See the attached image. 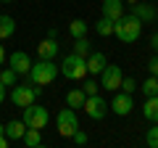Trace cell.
I'll use <instances>...</instances> for the list:
<instances>
[{
    "label": "cell",
    "instance_id": "1",
    "mask_svg": "<svg viewBox=\"0 0 158 148\" xmlns=\"http://www.w3.org/2000/svg\"><path fill=\"white\" fill-rule=\"evenodd\" d=\"M113 34H116L124 45H132V42L140 40V34H142V21L135 13H124L118 21H113Z\"/></svg>",
    "mask_w": 158,
    "mask_h": 148
},
{
    "label": "cell",
    "instance_id": "2",
    "mask_svg": "<svg viewBox=\"0 0 158 148\" xmlns=\"http://www.w3.org/2000/svg\"><path fill=\"white\" fill-rule=\"evenodd\" d=\"M27 77H29L32 85L45 87V85H50V82L58 77V66L53 63V58H40L37 63H32V69H29Z\"/></svg>",
    "mask_w": 158,
    "mask_h": 148
},
{
    "label": "cell",
    "instance_id": "3",
    "mask_svg": "<svg viewBox=\"0 0 158 148\" xmlns=\"http://www.w3.org/2000/svg\"><path fill=\"white\" fill-rule=\"evenodd\" d=\"M58 72H61L66 80H85L87 77V61L82 56H77V53H69V56L63 58V63L58 66Z\"/></svg>",
    "mask_w": 158,
    "mask_h": 148
},
{
    "label": "cell",
    "instance_id": "4",
    "mask_svg": "<svg viewBox=\"0 0 158 148\" xmlns=\"http://www.w3.org/2000/svg\"><path fill=\"white\" fill-rule=\"evenodd\" d=\"M48 119H50V114H48V108H45V106L29 103V106L24 108V124H27V127L45 130V127H48Z\"/></svg>",
    "mask_w": 158,
    "mask_h": 148
},
{
    "label": "cell",
    "instance_id": "5",
    "mask_svg": "<svg viewBox=\"0 0 158 148\" xmlns=\"http://www.w3.org/2000/svg\"><path fill=\"white\" fill-rule=\"evenodd\" d=\"M40 93H42V87H37V85H13V90H11V101L16 103L19 108H27L29 103L37 101Z\"/></svg>",
    "mask_w": 158,
    "mask_h": 148
},
{
    "label": "cell",
    "instance_id": "6",
    "mask_svg": "<svg viewBox=\"0 0 158 148\" xmlns=\"http://www.w3.org/2000/svg\"><path fill=\"white\" fill-rule=\"evenodd\" d=\"M56 124H58V132H61L63 137H71L74 132L79 130V119H77V111H74L71 106L61 108V111H58V116H56Z\"/></svg>",
    "mask_w": 158,
    "mask_h": 148
},
{
    "label": "cell",
    "instance_id": "7",
    "mask_svg": "<svg viewBox=\"0 0 158 148\" xmlns=\"http://www.w3.org/2000/svg\"><path fill=\"white\" fill-rule=\"evenodd\" d=\"M121 80H124L121 66H116V63H106L103 66V72H100V87L103 90H118Z\"/></svg>",
    "mask_w": 158,
    "mask_h": 148
},
{
    "label": "cell",
    "instance_id": "8",
    "mask_svg": "<svg viewBox=\"0 0 158 148\" xmlns=\"http://www.w3.org/2000/svg\"><path fill=\"white\" fill-rule=\"evenodd\" d=\"M82 108H85V114L90 116V119H98V122H100V119H106V114H108V101L95 93V95H87V98H85Z\"/></svg>",
    "mask_w": 158,
    "mask_h": 148
},
{
    "label": "cell",
    "instance_id": "9",
    "mask_svg": "<svg viewBox=\"0 0 158 148\" xmlns=\"http://www.w3.org/2000/svg\"><path fill=\"white\" fill-rule=\"evenodd\" d=\"M113 111V114H118V116H127L132 111V108H135V101H132V95L129 93H116V95H113V101H111V106H108Z\"/></svg>",
    "mask_w": 158,
    "mask_h": 148
},
{
    "label": "cell",
    "instance_id": "10",
    "mask_svg": "<svg viewBox=\"0 0 158 148\" xmlns=\"http://www.w3.org/2000/svg\"><path fill=\"white\" fill-rule=\"evenodd\" d=\"M8 66H11L19 77H27L29 69H32V58H29L24 50H16V53H11V58H8Z\"/></svg>",
    "mask_w": 158,
    "mask_h": 148
},
{
    "label": "cell",
    "instance_id": "11",
    "mask_svg": "<svg viewBox=\"0 0 158 148\" xmlns=\"http://www.w3.org/2000/svg\"><path fill=\"white\" fill-rule=\"evenodd\" d=\"M132 13H135L142 24H150V21H156V19H158L156 6H150V3H135V6H132Z\"/></svg>",
    "mask_w": 158,
    "mask_h": 148
},
{
    "label": "cell",
    "instance_id": "12",
    "mask_svg": "<svg viewBox=\"0 0 158 148\" xmlns=\"http://www.w3.org/2000/svg\"><path fill=\"white\" fill-rule=\"evenodd\" d=\"M103 16L111 21H118L124 16V0H103Z\"/></svg>",
    "mask_w": 158,
    "mask_h": 148
},
{
    "label": "cell",
    "instance_id": "13",
    "mask_svg": "<svg viewBox=\"0 0 158 148\" xmlns=\"http://www.w3.org/2000/svg\"><path fill=\"white\" fill-rule=\"evenodd\" d=\"M85 61H87V74H100L103 66L108 63V61H106V53H100V50H92Z\"/></svg>",
    "mask_w": 158,
    "mask_h": 148
},
{
    "label": "cell",
    "instance_id": "14",
    "mask_svg": "<svg viewBox=\"0 0 158 148\" xmlns=\"http://www.w3.org/2000/svg\"><path fill=\"white\" fill-rule=\"evenodd\" d=\"M142 116L150 124H158V95H148L142 103Z\"/></svg>",
    "mask_w": 158,
    "mask_h": 148
},
{
    "label": "cell",
    "instance_id": "15",
    "mask_svg": "<svg viewBox=\"0 0 158 148\" xmlns=\"http://www.w3.org/2000/svg\"><path fill=\"white\" fill-rule=\"evenodd\" d=\"M3 127H6V137H8V140H21L24 132H27L24 119H11V122H6Z\"/></svg>",
    "mask_w": 158,
    "mask_h": 148
},
{
    "label": "cell",
    "instance_id": "16",
    "mask_svg": "<svg viewBox=\"0 0 158 148\" xmlns=\"http://www.w3.org/2000/svg\"><path fill=\"white\" fill-rule=\"evenodd\" d=\"M58 42H56V37H45V40L37 45V53H40V58H56L58 56Z\"/></svg>",
    "mask_w": 158,
    "mask_h": 148
},
{
    "label": "cell",
    "instance_id": "17",
    "mask_svg": "<svg viewBox=\"0 0 158 148\" xmlns=\"http://www.w3.org/2000/svg\"><path fill=\"white\" fill-rule=\"evenodd\" d=\"M85 90L82 87H74V90H69L66 93V106H71V108H82V103H85Z\"/></svg>",
    "mask_w": 158,
    "mask_h": 148
},
{
    "label": "cell",
    "instance_id": "18",
    "mask_svg": "<svg viewBox=\"0 0 158 148\" xmlns=\"http://www.w3.org/2000/svg\"><path fill=\"white\" fill-rule=\"evenodd\" d=\"M87 29H90V24H87L85 19H74V21L69 24V34H71L74 40H77V37H85Z\"/></svg>",
    "mask_w": 158,
    "mask_h": 148
},
{
    "label": "cell",
    "instance_id": "19",
    "mask_svg": "<svg viewBox=\"0 0 158 148\" xmlns=\"http://www.w3.org/2000/svg\"><path fill=\"white\" fill-rule=\"evenodd\" d=\"M21 140L27 143L29 148H40L42 146V135H40V130H34V127H27V132H24Z\"/></svg>",
    "mask_w": 158,
    "mask_h": 148
},
{
    "label": "cell",
    "instance_id": "20",
    "mask_svg": "<svg viewBox=\"0 0 158 148\" xmlns=\"http://www.w3.org/2000/svg\"><path fill=\"white\" fill-rule=\"evenodd\" d=\"M13 32H16V21H13L11 16H0V40L11 37Z\"/></svg>",
    "mask_w": 158,
    "mask_h": 148
},
{
    "label": "cell",
    "instance_id": "21",
    "mask_svg": "<svg viewBox=\"0 0 158 148\" xmlns=\"http://www.w3.org/2000/svg\"><path fill=\"white\" fill-rule=\"evenodd\" d=\"M95 32L100 34V37H111V34H113V21H111V19H106V16H100L95 21Z\"/></svg>",
    "mask_w": 158,
    "mask_h": 148
},
{
    "label": "cell",
    "instance_id": "22",
    "mask_svg": "<svg viewBox=\"0 0 158 148\" xmlns=\"http://www.w3.org/2000/svg\"><path fill=\"white\" fill-rule=\"evenodd\" d=\"M140 90L145 93V98H148V95H158V77H153V74H150V77L140 85Z\"/></svg>",
    "mask_w": 158,
    "mask_h": 148
},
{
    "label": "cell",
    "instance_id": "23",
    "mask_svg": "<svg viewBox=\"0 0 158 148\" xmlns=\"http://www.w3.org/2000/svg\"><path fill=\"white\" fill-rule=\"evenodd\" d=\"M74 53H77V56H82V58H87V56L92 53L87 37H77V40H74Z\"/></svg>",
    "mask_w": 158,
    "mask_h": 148
},
{
    "label": "cell",
    "instance_id": "24",
    "mask_svg": "<svg viewBox=\"0 0 158 148\" xmlns=\"http://www.w3.org/2000/svg\"><path fill=\"white\" fill-rule=\"evenodd\" d=\"M16 80H19V74L13 72L11 66H8V69H3V72H0V82H3V85H6V87H13V85H16Z\"/></svg>",
    "mask_w": 158,
    "mask_h": 148
},
{
    "label": "cell",
    "instance_id": "25",
    "mask_svg": "<svg viewBox=\"0 0 158 148\" xmlns=\"http://www.w3.org/2000/svg\"><path fill=\"white\" fill-rule=\"evenodd\" d=\"M118 90H124V93H129V95H135V90H140V85H137V80H135V77H124Z\"/></svg>",
    "mask_w": 158,
    "mask_h": 148
},
{
    "label": "cell",
    "instance_id": "26",
    "mask_svg": "<svg viewBox=\"0 0 158 148\" xmlns=\"http://www.w3.org/2000/svg\"><path fill=\"white\" fill-rule=\"evenodd\" d=\"M145 143H148L150 148H158V124H153L150 130L145 132Z\"/></svg>",
    "mask_w": 158,
    "mask_h": 148
},
{
    "label": "cell",
    "instance_id": "27",
    "mask_svg": "<svg viewBox=\"0 0 158 148\" xmlns=\"http://www.w3.org/2000/svg\"><path fill=\"white\" fill-rule=\"evenodd\" d=\"M71 140L77 143V146H87V143H90V137H87V132H82V130H77L71 135Z\"/></svg>",
    "mask_w": 158,
    "mask_h": 148
},
{
    "label": "cell",
    "instance_id": "28",
    "mask_svg": "<svg viewBox=\"0 0 158 148\" xmlns=\"http://www.w3.org/2000/svg\"><path fill=\"white\" fill-rule=\"evenodd\" d=\"M82 90H85V95H95L98 90H100V85H98V82H85V85H82Z\"/></svg>",
    "mask_w": 158,
    "mask_h": 148
},
{
    "label": "cell",
    "instance_id": "29",
    "mask_svg": "<svg viewBox=\"0 0 158 148\" xmlns=\"http://www.w3.org/2000/svg\"><path fill=\"white\" fill-rule=\"evenodd\" d=\"M148 72H150L153 77H156V74H158V56H153L150 61H148Z\"/></svg>",
    "mask_w": 158,
    "mask_h": 148
},
{
    "label": "cell",
    "instance_id": "30",
    "mask_svg": "<svg viewBox=\"0 0 158 148\" xmlns=\"http://www.w3.org/2000/svg\"><path fill=\"white\" fill-rule=\"evenodd\" d=\"M8 146V137H6V127L0 124V148H6Z\"/></svg>",
    "mask_w": 158,
    "mask_h": 148
},
{
    "label": "cell",
    "instance_id": "31",
    "mask_svg": "<svg viewBox=\"0 0 158 148\" xmlns=\"http://www.w3.org/2000/svg\"><path fill=\"white\" fill-rule=\"evenodd\" d=\"M150 48H153V50H158V32L150 34Z\"/></svg>",
    "mask_w": 158,
    "mask_h": 148
},
{
    "label": "cell",
    "instance_id": "32",
    "mask_svg": "<svg viewBox=\"0 0 158 148\" xmlns=\"http://www.w3.org/2000/svg\"><path fill=\"white\" fill-rule=\"evenodd\" d=\"M6 101V85H3V82H0V103Z\"/></svg>",
    "mask_w": 158,
    "mask_h": 148
},
{
    "label": "cell",
    "instance_id": "33",
    "mask_svg": "<svg viewBox=\"0 0 158 148\" xmlns=\"http://www.w3.org/2000/svg\"><path fill=\"white\" fill-rule=\"evenodd\" d=\"M3 61H6V50H3V45H0V66H3Z\"/></svg>",
    "mask_w": 158,
    "mask_h": 148
},
{
    "label": "cell",
    "instance_id": "34",
    "mask_svg": "<svg viewBox=\"0 0 158 148\" xmlns=\"http://www.w3.org/2000/svg\"><path fill=\"white\" fill-rule=\"evenodd\" d=\"M0 3H11V0H0Z\"/></svg>",
    "mask_w": 158,
    "mask_h": 148
},
{
    "label": "cell",
    "instance_id": "35",
    "mask_svg": "<svg viewBox=\"0 0 158 148\" xmlns=\"http://www.w3.org/2000/svg\"><path fill=\"white\" fill-rule=\"evenodd\" d=\"M127 3H137V0H127Z\"/></svg>",
    "mask_w": 158,
    "mask_h": 148
},
{
    "label": "cell",
    "instance_id": "36",
    "mask_svg": "<svg viewBox=\"0 0 158 148\" xmlns=\"http://www.w3.org/2000/svg\"><path fill=\"white\" fill-rule=\"evenodd\" d=\"M156 77H158V74H156Z\"/></svg>",
    "mask_w": 158,
    "mask_h": 148
}]
</instances>
